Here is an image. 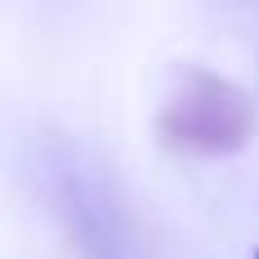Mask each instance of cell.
Returning a JSON list of instances; mask_svg holds the SVG:
<instances>
[{"mask_svg":"<svg viewBox=\"0 0 259 259\" xmlns=\"http://www.w3.org/2000/svg\"><path fill=\"white\" fill-rule=\"evenodd\" d=\"M36 187L64 241L82 259H150L123 191L87 146L46 137L36 146Z\"/></svg>","mask_w":259,"mask_h":259,"instance_id":"1","label":"cell"},{"mask_svg":"<svg viewBox=\"0 0 259 259\" xmlns=\"http://www.w3.org/2000/svg\"><path fill=\"white\" fill-rule=\"evenodd\" d=\"M159 141L191 159H232L255 141V100L214 68H182L159 109Z\"/></svg>","mask_w":259,"mask_h":259,"instance_id":"2","label":"cell"},{"mask_svg":"<svg viewBox=\"0 0 259 259\" xmlns=\"http://www.w3.org/2000/svg\"><path fill=\"white\" fill-rule=\"evenodd\" d=\"M255 259H259V255H255Z\"/></svg>","mask_w":259,"mask_h":259,"instance_id":"3","label":"cell"}]
</instances>
